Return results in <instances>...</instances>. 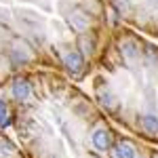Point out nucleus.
<instances>
[{
	"label": "nucleus",
	"mask_w": 158,
	"mask_h": 158,
	"mask_svg": "<svg viewBox=\"0 0 158 158\" xmlns=\"http://www.w3.org/2000/svg\"><path fill=\"white\" fill-rule=\"evenodd\" d=\"M11 124V116H9V108H6V103L0 99V129H4V127H9Z\"/></svg>",
	"instance_id": "nucleus-9"
},
{
	"label": "nucleus",
	"mask_w": 158,
	"mask_h": 158,
	"mask_svg": "<svg viewBox=\"0 0 158 158\" xmlns=\"http://www.w3.org/2000/svg\"><path fill=\"white\" fill-rule=\"evenodd\" d=\"M141 129L148 135H158V116L156 114H146L141 118Z\"/></svg>",
	"instance_id": "nucleus-4"
},
{
	"label": "nucleus",
	"mask_w": 158,
	"mask_h": 158,
	"mask_svg": "<svg viewBox=\"0 0 158 158\" xmlns=\"http://www.w3.org/2000/svg\"><path fill=\"white\" fill-rule=\"evenodd\" d=\"M70 23L76 27V30H86L89 27V19H86L85 15H80V13H76L72 15V19H70Z\"/></svg>",
	"instance_id": "nucleus-8"
},
{
	"label": "nucleus",
	"mask_w": 158,
	"mask_h": 158,
	"mask_svg": "<svg viewBox=\"0 0 158 158\" xmlns=\"http://www.w3.org/2000/svg\"><path fill=\"white\" fill-rule=\"evenodd\" d=\"M78 51H80L82 55H91V53H93V40L86 36V34H82L80 40H78Z\"/></svg>",
	"instance_id": "nucleus-6"
},
{
	"label": "nucleus",
	"mask_w": 158,
	"mask_h": 158,
	"mask_svg": "<svg viewBox=\"0 0 158 158\" xmlns=\"http://www.w3.org/2000/svg\"><path fill=\"white\" fill-rule=\"evenodd\" d=\"M114 156L116 158H135V148L129 141H118L114 148Z\"/></svg>",
	"instance_id": "nucleus-5"
},
{
	"label": "nucleus",
	"mask_w": 158,
	"mask_h": 158,
	"mask_svg": "<svg viewBox=\"0 0 158 158\" xmlns=\"http://www.w3.org/2000/svg\"><path fill=\"white\" fill-rule=\"evenodd\" d=\"M120 49H122V55H127L129 59H133V57H135V44L131 42V40L120 42Z\"/></svg>",
	"instance_id": "nucleus-10"
},
{
	"label": "nucleus",
	"mask_w": 158,
	"mask_h": 158,
	"mask_svg": "<svg viewBox=\"0 0 158 158\" xmlns=\"http://www.w3.org/2000/svg\"><path fill=\"white\" fill-rule=\"evenodd\" d=\"M110 143H112V139H110V133H108V131L97 129V131L93 133V146L97 148V150L106 152V150H110Z\"/></svg>",
	"instance_id": "nucleus-3"
},
{
	"label": "nucleus",
	"mask_w": 158,
	"mask_h": 158,
	"mask_svg": "<svg viewBox=\"0 0 158 158\" xmlns=\"http://www.w3.org/2000/svg\"><path fill=\"white\" fill-rule=\"evenodd\" d=\"M154 158H158V156H154Z\"/></svg>",
	"instance_id": "nucleus-12"
},
{
	"label": "nucleus",
	"mask_w": 158,
	"mask_h": 158,
	"mask_svg": "<svg viewBox=\"0 0 158 158\" xmlns=\"http://www.w3.org/2000/svg\"><path fill=\"white\" fill-rule=\"evenodd\" d=\"M13 152V146L11 143H6L4 139H0V156H9Z\"/></svg>",
	"instance_id": "nucleus-11"
},
{
	"label": "nucleus",
	"mask_w": 158,
	"mask_h": 158,
	"mask_svg": "<svg viewBox=\"0 0 158 158\" xmlns=\"http://www.w3.org/2000/svg\"><path fill=\"white\" fill-rule=\"evenodd\" d=\"M97 97H99V103H101V106H103L106 110H114V106H116V103H114V97H112V93H106V91L101 89V91L97 93Z\"/></svg>",
	"instance_id": "nucleus-7"
},
{
	"label": "nucleus",
	"mask_w": 158,
	"mask_h": 158,
	"mask_svg": "<svg viewBox=\"0 0 158 158\" xmlns=\"http://www.w3.org/2000/svg\"><path fill=\"white\" fill-rule=\"evenodd\" d=\"M13 97L17 99V101H25V99L30 97V85H27V80H15L13 82Z\"/></svg>",
	"instance_id": "nucleus-2"
},
{
	"label": "nucleus",
	"mask_w": 158,
	"mask_h": 158,
	"mask_svg": "<svg viewBox=\"0 0 158 158\" xmlns=\"http://www.w3.org/2000/svg\"><path fill=\"white\" fill-rule=\"evenodd\" d=\"M65 68H68V72L74 74V76H78V74L82 72V65H85V61H82V53L80 51H70L68 55H65Z\"/></svg>",
	"instance_id": "nucleus-1"
}]
</instances>
